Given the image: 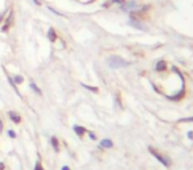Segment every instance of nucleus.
Masks as SVG:
<instances>
[{
  "mask_svg": "<svg viewBox=\"0 0 193 170\" xmlns=\"http://www.w3.org/2000/svg\"><path fill=\"white\" fill-rule=\"evenodd\" d=\"M128 62L124 61V59H122L120 57H116V55H114V57H111L110 59H108V66L111 67V69H119V67H123V66H127Z\"/></svg>",
  "mask_w": 193,
  "mask_h": 170,
  "instance_id": "f257e3e1",
  "label": "nucleus"
},
{
  "mask_svg": "<svg viewBox=\"0 0 193 170\" xmlns=\"http://www.w3.org/2000/svg\"><path fill=\"white\" fill-rule=\"evenodd\" d=\"M12 24H13V11H8V16L4 19V23L2 25V32H3V33H7V32L9 30Z\"/></svg>",
  "mask_w": 193,
  "mask_h": 170,
  "instance_id": "f03ea898",
  "label": "nucleus"
},
{
  "mask_svg": "<svg viewBox=\"0 0 193 170\" xmlns=\"http://www.w3.org/2000/svg\"><path fill=\"white\" fill-rule=\"evenodd\" d=\"M150 152H151V154L152 156H155L156 158H158V160L162 162L163 165H166V166H169L171 165V161H169V158H167V157H164V156H162V154H159L158 152H156V150H154L152 148H150Z\"/></svg>",
  "mask_w": 193,
  "mask_h": 170,
  "instance_id": "7ed1b4c3",
  "label": "nucleus"
},
{
  "mask_svg": "<svg viewBox=\"0 0 193 170\" xmlns=\"http://www.w3.org/2000/svg\"><path fill=\"white\" fill-rule=\"evenodd\" d=\"M8 117L15 124H20L21 123V115L19 112H16V111H8Z\"/></svg>",
  "mask_w": 193,
  "mask_h": 170,
  "instance_id": "20e7f679",
  "label": "nucleus"
},
{
  "mask_svg": "<svg viewBox=\"0 0 193 170\" xmlns=\"http://www.w3.org/2000/svg\"><path fill=\"white\" fill-rule=\"evenodd\" d=\"M48 40L52 42V43H54V42H57V40H58V34H57V32H56L54 28H49L48 29Z\"/></svg>",
  "mask_w": 193,
  "mask_h": 170,
  "instance_id": "39448f33",
  "label": "nucleus"
},
{
  "mask_svg": "<svg viewBox=\"0 0 193 170\" xmlns=\"http://www.w3.org/2000/svg\"><path fill=\"white\" fill-rule=\"evenodd\" d=\"M50 145H52V148H53V150H54L56 153L60 152V141H58V138L56 137V136H52L50 137Z\"/></svg>",
  "mask_w": 193,
  "mask_h": 170,
  "instance_id": "423d86ee",
  "label": "nucleus"
},
{
  "mask_svg": "<svg viewBox=\"0 0 193 170\" xmlns=\"http://www.w3.org/2000/svg\"><path fill=\"white\" fill-rule=\"evenodd\" d=\"M73 130H74V133L77 134L78 137H82L85 133H87L86 128H83V127H81V125H74L73 127Z\"/></svg>",
  "mask_w": 193,
  "mask_h": 170,
  "instance_id": "0eeeda50",
  "label": "nucleus"
},
{
  "mask_svg": "<svg viewBox=\"0 0 193 170\" xmlns=\"http://www.w3.org/2000/svg\"><path fill=\"white\" fill-rule=\"evenodd\" d=\"M29 87H31V90L33 91V92H35L36 95H38V96H41V95H42V91L40 90V87H38L37 85H36V83H35L33 81H31V82H29Z\"/></svg>",
  "mask_w": 193,
  "mask_h": 170,
  "instance_id": "6e6552de",
  "label": "nucleus"
},
{
  "mask_svg": "<svg viewBox=\"0 0 193 170\" xmlns=\"http://www.w3.org/2000/svg\"><path fill=\"white\" fill-rule=\"evenodd\" d=\"M7 79H8V82H9V85L12 86V88H13L15 92L19 96H21V94H20V91H19V88H17V85H16V83L12 81V77H11V75H7Z\"/></svg>",
  "mask_w": 193,
  "mask_h": 170,
  "instance_id": "1a4fd4ad",
  "label": "nucleus"
},
{
  "mask_svg": "<svg viewBox=\"0 0 193 170\" xmlns=\"http://www.w3.org/2000/svg\"><path fill=\"white\" fill-rule=\"evenodd\" d=\"M12 81H13L16 85H21V83L24 82V77H23V75H19V74L12 75Z\"/></svg>",
  "mask_w": 193,
  "mask_h": 170,
  "instance_id": "9d476101",
  "label": "nucleus"
},
{
  "mask_svg": "<svg viewBox=\"0 0 193 170\" xmlns=\"http://www.w3.org/2000/svg\"><path fill=\"white\" fill-rule=\"evenodd\" d=\"M100 146L102 148H112V141L110 138H104V140L100 141Z\"/></svg>",
  "mask_w": 193,
  "mask_h": 170,
  "instance_id": "9b49d317",
  "label": "nucleus"
},
{
  "mask_svg": "<svg viewBox=\"0 0 193 170\" xmlns=\"http://www.w3.org/2000/svg\"><path fill=\"white\" fill-rule=\"evenodd\" d=\"M164 69H166V62H164V61H159L158 65H156V70H158V71H163Z\"/></svg>",
  "mask_w": 193,
  "mask_h": 170,
  "instance_id": "f8f14e48",
  "label": "nucleus"
},
{
  "mask_svg": "<svg viewBox=\"0 0 193 170\" xmlns=\"http://www.w3.org/2000/svg\"><path fill=\"white\" fill-rule=\"evenodd\" d=\"M33 170H45V169H44V166H42V164H41V161H40V158H38L37 161H36Z\"/></svg>",
  "mask_w": 193,
  "mask_h": 170,
  "instance_id": "ddd939ff",
  "label": "nucleus"
},
{
  "mask_svg": "<svg viewBox=\"0 0 193 170\" xmlns=\"http://www.w3.org/2000/svg\"><path fill=\"white\" fill-rule=\"evenodd\" d=\"M81 86H82V87H85V88H86V90H89V91H93V92H98V88H96V87L89 86V85H85V83H81Z\"/></svg>",
  "mask_w": 193,
  "mask_h": 170,
  "instance_id": "4468645a",
  "label": "nucleus"
},
{
  "mask_svg": "<svg viewBox=\"0 0 193 170\" xmlns=\"http://www.w3.org/2000/svg\"><path fill=\"white\" fill-rule=\"evenodd\" d=\"M8 136H9L11 138H16L17 137V133H16V130L15 129H8Z\"/></svg>",
  "mask_w": 193,
  "mask_h": 170,
  "instance_id": "2eb2a0df",
  "label": "nucleus"
},
{
  "mask_svg": "<svg viewBox=\"0 0 193 170\" xmlns=\"http://www.w3.org/2000/svg\"><path fill=\"white\" fill-rule=\"evenodd\" d=\"M48 9H49V11L52 12V13H54V15H57V16H64V15L61 13V12H58L57 9H54V8H52V7H48Z\"/></svg>",
  "mask_w": 193,
  "mask_h": 170,
  "instance_id": "dca6fc26",
  "label": "nucleus"
},
{
  "mask_svg": "<svg viewBox=\"0 0 193 170\" xmlns=\"http://www.w3.org/2000/svg\"><path fill=\"white\" fill-rule=\"evenodd\" d=\"M7 12H8V11H5V12H4V13H2V15H0V23H2V21H4V19H5V13H7Z\"/></svg>",
  "mask_w": 193,
  "mask_h": 170,
  "instance_id": "f3484780",
  "label": "nucleus"
},
{
  "mask_svg": "<svg viewBox=\"0 0 193 170\" xmlns=\"http://www.w3.org/2000/svg\"><path fill=\"white\" fill-rule=\"evenodd\" d=\"M87 133H89V136H90V138H93V140H95V138H96V136H95V134H94L93 132H90V130H87Z\"/></svg>",
  "mask_w": 193,
  "mask_h": 170,
  "instance_id": "a211bd4d",
  "label": "nucleus"
},
{
  "mask_svg": "<svg viewBox=\"0 0 193 170\" xmlns=\"http://www.w3.org/2000/svg\"><path fill=\"white\" fill-rule=\"evenodd\" d=\"M3 129H4V123H3L2 119H0V133L3 132Z\"/></svg>",
  "mask_w": 193,
  "mask_h": 170,
  "instance_id": "6ab92c4d",
  "label": "nucleus"
},
{
  "mask_svg": "<svg viewBox=\"0 0 193 170\" xmlns=\"http://www.w3.org/2000/svg\"><path fill=\"white\" fill-rule=\"evenodd\" d=\"M4 169H5V164L3 161H0V170H4Z\"/></svg>",
  "mask_w": 193,
  "mask_h": 170,
  "instance_id": "aec40b11",
  "label": "nucleus"
},
{
  "mask_svg": "<svg viewBox=\"0 0 193 170\" xmlns=\"http://www.w3.org/2000/svg\"><path fill=\"white\" fill-rule=\"evenodd\" d=\"M61 170H71V169H70V168H69V166H67V165H64L62 168H61Z\"/></svg>",
  "mask_w": 193,
  "mask_h": 170,
  "instance_id": "412c9836",
  "label": "nucleus"
},
{
  "mask_svg": "<svg viewBox=\"0 0 193 170\" xmlns=\"http://www.w3.org/2000/svg\"><path fill=\"white\" fill-rule=\"evenodd\" d=\"M32 2H33L36 5H41V2H40V0H32Z\"/></svg>",
  "mask_w": 193,
  "mask_h": 170,
  "instance_id": "4be33fe9",
  "label": "nucleus"
}]
</instances>
